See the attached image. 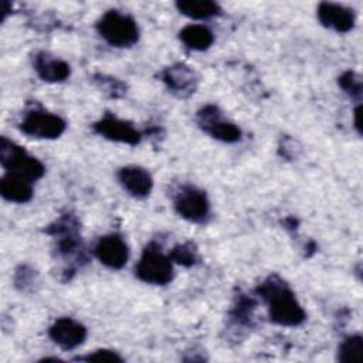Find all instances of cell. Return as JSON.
<instances>
[{"instance_id":"obj_1","label":"cell","mask_w":363,"mask_h":363,"mask_svg":"<svg viewBox=\"0 0 363 363\" xmlns=\"http://www.w3.org/2000/svg\"><path fill=\"white\" fill-rule=\"evenodd\" d=\"M268 303L269 319L282 326H298L306 315L294 292L278 277H269L257 289Z\"/></svg>"},{"instance_id":"obj_2","label":"cell","mask_w":363,"mask_h":363,"mask_svg":"<svg viewBox=\"0 0 363 363\" xmlns=\"http://www.w3.org/2000/svg\"><path fill=\"white\" fill-rule=\"evenodd\" d=\"M0 163L7 173L28 182L38 180L45 172L44 164L38 159L30 156L23 147L4 136L0 139Z\"/></svg>"},{"instance_id":"obj_3","label":"cell","mask_w":363,"mask_h":363,"mask_svg":"<svg viewBox=\"0 0 363 363\" xmlns=\"http://www.w3.org/2000/svg\"><path fill=\"white\" fill-rule=\"evenodd\" d=\"M98 33L113 47H130L139 40L136 21L118 10L106 11L98 21Z\"/></svg>"},{"instance_id":"obj_4","label":"cell","mask_w":363,"mask_h":363,"mask_svg":"<svg viewBox=\"0 0 363 363\" xmlns=\"http://www.w3.org/2000/svg\"><path fill=\"white\" fill-rule=\"evenodd\" d=\"M138 278L152 285H166L173 279L174 271L170 257L164 255L156 245H147L135 268Z\"/></svg>"},{"instance_id":"obj_5","label":"cell","mask_w":363,"mask_h":363,"mask_svg":"<svg viewBox=\"0 0 363 363\" xmlns=\"http://www.w3.org/2000/svg\"><path fill=\"white\" fill-rule=\"evenodd\" d=\"M177 214L191 223H204L210 214V201L206 193L194 186H182L174 196Z\"/></svg>"},{"instance_id":"obj_6","label":"cell","mask_w":363,"mask_h":363,"mask_svg":"<svg viewBox=\"0 0 363 363\" xmlns=\"http://www.w3.org/2000/svg\"><path fill=\"white\" fill-rule=\"evenodd\" d=\"M67 128L65 121L47 111H30L20 123V129L37 139H55L64 133Z\"/></svg>"},{"instance_id":"obj_7","label":"cell","mask_w":363,"mask_h":363,"mask_svg":"<svg viewBox=\"0 0 363 363\" xmlns=\"http://www.w3.org/2000/svg\"><path fill=\"white\" fill-rule=\"evenodd\" d=\"M197 119L203 130L217 140L233 143L241 139L240 128L231 122L224 121L220 109L216 105H207L201 108L197 113Z\"/></svg>"},{"instance_id":"obj_8","label":"cell","mask_w":363,"mask_h":363,"mask_svg":"<svg viewBox=\"0 0 363 363\" xmlns=\"http://www.w3.org/2000/svg\"><path fill=\"white\" fill-rule=\"evenodd\" d=\"M94 252L104 265L112 269H121L129 257L128 245L118 234H108L101 237L94 248Z\"/></svg>"},{"instance_id":"obj_9","label":"cell","mask_w":363,"mask_h":363,"mask_svg":"<svg viewBox=\"0 0 363 363\" xmlns=\"http://www.w3.org/2000/svg\"><path fill=\"white\" fill-rule=\"evenodd\" d=\"M94 130L108 140L126 143L130 146L138 145L142 139V135L132 126V123L109 115L95 122Z\"/></svg>"},{"instance_id":"obj_10","label":"cell","mask_w":363,"mask_h":363,"mask_svg":"<svg viewBox=\"0 0 363 363\" xmlns=\"http://www.w3.org/2000/svg\"><path fill=\"white\" fill-rule=\"evenodd\" d=\"M166 86L179 98H187L196 92L197 75L186 64H174L164 68L160 74Z\"/></svg>"},{"instance_id":"obj_11","label":"cell","mask_w":363,"mask_h":363,"mask_svg":"<svg viewBox=\"0 0 363 363\" xmlns=\"http://www.w3.org/2000/svg\"><path fill=\"white\" fill-rule=\"evenodd\" d=\"M48 335L61 349L72 350L84 343L86 328L71 318H60L50 326Z\"/></svg>"},{"instance_id":"obj_12","label":"cell","mask_w":363,"mask_h":363,"mask_svg":"<svg viewBox=\"0 0 363 363\" xmlns=\"http://www.w3.org/2000/svg\"><path fill=\"white\" fill-rule=\"evenodd\" d=\"M316 14L322 26L332 28L337 33H347L354 27L356 17L353 10L342 4L323 1L318 6Z\"/></svg>"},{"instance_id":"obj_13","label":"cell","mask_w":363,"mask_h":363,"mask_svg":"<svg viewBox=\"0 0 363 363\" xmlns=\"http://www.w3.org/2000/svg\"><path fill=\"white\" fill-rule=\"evenodd\" d=\"M118 180L122 187L133 197H146L152 187L153 179L150 173L140 166H125L118 172Z\"/></svg>"},{"instance_id":"obj_14","label":"cell","mask_w":363,"mask_h":363,"mask_svg":"<svg viewBox=\"0 0 363 363\" xmlns=\"http://www.w3.org/2000/svg\"><path fill=\"white\" fill-rule=\"evenodd\" d=\"M33 67L38 77L47 82H61L69 77V65L48 52H37L33 57Z\"/></svg>"},{"instance_id":"obj_15","label":"cell","mask_w":363,"mask_h":363,"mask_svg":"<svg viewBox=\"0 0 363 363\" xmlns=\"http://www.w3.org/2000/svg\"><path fill=\"white\" fill-rule=\"evenodd\" d=\"M0 193L9 201L27 203L33 197L31 182L16 174L7 173L0 180Z\"/></svg>"},{"instance_id":"obj_16","label":"cell","mask_w":363,"mask_h":363,"mask_svg":"<svg viewBox=\"0 0 363 363\" xmlns=\"http://www.w3.org/2000/svg\"><path fill=\"white\" fill-rule=\"evenodd\" d=\"M179 37L187 48L194 51H204L214 41V35L210 28L201 24H189L183 27L179 33Z\"/></svg>"},{"instance_id":"obj_17","label":"cell","mask_w":363,"mask_h":363,"mask_svg":"<svg viewBox=\"0 0 363 363\" xmlns=\"http://www.w3.org/2000/svg\"><path fill=\"white\" fill-rule=\"evenodd\" d=\"M176 7L182 14L196 20L208 18L221 11L220 6L211 0H180L176 3Z\"/></svg>"},{"instance_id":"obj_18","label":"cell","mask_w":363,"mask_h":363,"mask_svg":"<svg viewBox=\"0 0 363 363\" xmlns=\"http://www.w3.org/2000/svg\"><path fill=\"white\" fill-rule=\"evenodd\" d=\"M337 359L345 363L363 360V337L359 335L346 337L339 346Z\"/></svg>"},{"instance_id":"obj_19","label":"cell","mask_w":363,"mask_h":363,"mask_svg":"<svg viewBox=\"0 0 363 363\" xmlns=\"http://www.w3.org/2000/svg\"><path fill=\"white\" fill-rule=\"evenodd\" d=\"M172 262L180 264L183 267H193L199 259V251L194 242L187 241L176 245L169 254Z\"/></svg>"},{"instance_id":"obj_20","label":"cell","mask_w":363,"mask_h":363,"mask_svg":"<svg viewBox=\"0 0 363 363\" xmlns=\"http://www.w3.org/2000/svg\"><path fill=\"white\" fill-rule=\"evenodd\" d=\"M340 88L352 98H360L362 95V79L353 71H346L339 77Z\"/></svg>"},{"instance_id":"obj_21","label":"cell","mask_w":363,"mask_h":363,"mask_svg":"<svg viewBox=\"0 0 363 363\" xmlns=\"http://www.w3.org/2000/svg\"><path fill=\"white\" fill-rule=\"evenodd\" d=\"M78 360H85V362H108V363H112V362H123V359L113 350H108V349H99V350H95L84 357H78Z\"/></svg>"},{"instance_id":"obj_22","label":"cell","mask_w":363,"mask_h":363,"mask_svg":"<svg viewBox=\"0 0 363 363\" xmlns=\"http://www.w3.org/2000/svg\"><path fill=\"white\" fill-rule=\"evenodd\" d=\"M33 279H34V272L31 269H28L27 267H21L20 269H17L16 285L20 286L21 289H26V286L30 285V282H33Z\"/></svg>"},{"instance_id":"obj_23","label":"cell","mask_w":363,"mask_h":363,"mask_svg":"<svg viewBox=\"0 0 363 363\" xmlns=\"http://www.w3.org/2000/svg\"><path fill=\"white\" fill-rule=\"evenodd\" d=\"M360 109H362L360 105L354 109V128L357 129L359 133L362 132V130H360Z\"/></svg>"}]
</instances>
